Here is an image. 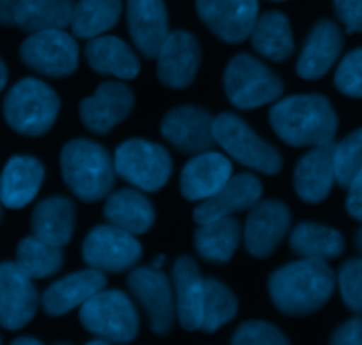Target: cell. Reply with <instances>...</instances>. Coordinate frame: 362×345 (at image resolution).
<instances>
[{"instance_id": "obj_1", "label": "cell", "mask_w": 362, "mask_h": 345, "mask_svg": "<svg viewBox=\"0 0 362 345\" xmlns=\"http://www.w3.org/2000/svg\"><path fill=\"white\" fill-rule=\"evenodd\" d=\"M336 285L325 260L302 259L274 271L268 280L272 301L286 315H309L330 299Z\"/></svg>"}, {"instance_id": "obj_2", "label": "cell", "mask_w": 362, "mask_h": 345, "mask_svg": "<svg viewBox=\"0 0 362 345\" xmlns=\"http://www.w3.org/2000/svg\"><path fill=\"white\" fill-rule=\"evenodd\" d=\"M270 124L277 137L291 147H316L334 140L337 115L327 97L298 94L272 107Z\"/></svg>"}, {"instance_id": "obj_3", "label": "cell", "mask_w": 362, "mask_h": 345, "mask_svg": "<svg viewBox=\"0 0 362 345\" xmlns=\"http://www.w3.org/2000/svg\"><path fill=\"white\" fill-rule=\"evenodd\" d=\"M61 170L69 190L87 204L103 200L116 179L114 159H110L107 149L83 138L62 147Z\"/></svg>"}, {"instance_id": "obj_4", "label": "cell", "mask_w": 362, "mask_h": 345, "mask_svg": "<svg viewBox=\"0 0 362 345\" xmlns=\"http://www.w3.org/2000/svg\"><path fill=\"white\" fill-rule=\"evenodd\" d=\"M61 101L55 90L37 78H23L8 92L4 117L9 126L25 137L48 133L57 121Z\"/></svg>"}, {"instance_id": "obj_5", "label": "cell", "mask_w": 362, "mask_h": 345, "mask_svg": "<svg viewBox=\"0 0 362 345\" xmlns=\"http://www.w3.org/2000/svg\"><path fill=\"white\" fill-rule=\"evenodd\" d=\"M214 138L233 159L249 169L267 176H276L283 169L279 151L236 115L221 114L214 117Z\"/></svg>"}, {"instance_id": "obj_6", "label": "cell", "mask_w": 362, "mask_h": 345, "mask_svg": "<svg viewBox=\"0 0 362 345\" xmlns=\"http://www.w3.org/2000/svg\"><path fill=\"white\" fill-rule=\"evenodd\" d=\"M80 322L109 344H130L139 333L137 310L121 291H100L83 303Z\"/></svg>"}, {"instance_id": "obj_7", "label": "cell", "mask_w": 362, "mask_h": 345, "mask_svg": "<svg viewBox=\"0 0 362 345\" xmlns=\"http://www.w3.org/2000/svg\"><path fill=\"white\" fill-rule=\"evenodd\" d=\"M224 89L236 108L254 110L279 99L284 87L263 62L252 55L240 54L226 68Z\"/></svg>"}, {"instance_id": "obj_8", "label": "cell", "mask_w": 362, "mask_h": 345, "mask_svg": "<svg viewBox=\"0 0 362 345\" xmlns=\"http://www.w3.org/2000/svg\"><path fill=\"white\" fill-rule=\"evenodd\" d=\"M114 170L121 179L139 190L158 191L169 181L173 159L160 144L132 138L116 149Z\"/></svg>"}, {"instance_id": "obj_9", "label": "cell", "mask_w": 362, "mask_h": 345, "mask_svg": "<svg viewBox=\"0 0 362 345\" xmlns=\"http://www.w3.org/2000/svg\"><path fill=\"white\" fill-rule=\"evenodd\" d=\"M142 246L134 234L114 225H100L90 230L82 245V257L90 270L102 273H123L139 262Z\"/></svg>"}, {"instance_id": "obj_10", "label": "cell", "mask_w": 362, "mask_h": 345, "mask_svg": "<svg viewBox=\"0 0 362 345\" xmlns=\"http://www.w3.org/2000/svg\"><path fill=\"white\" fill-rule=\"evenodd\" d=\"M23 64L52 78H64L78 68V44L64 30L34 32L20 47Z\"/></svg>"}, {"instance_id": "obj_11", "label": "cell", "mask_w": 362, "mask_h": 345, "mask_svg": "<svg viewBox=\"0 0 362 345\" xmlns=\"http://www.w3.org/2000/svg\"><path fill=\"white\" fill-rule=\"evenodd\" d=\"M196 9L204 25L226 43L250 37L257 20V0H197Z\"/></svg>"}, {"instance_id": "obj_12", "label": "cell", "mask_w": 362, "mask_h": 345, "mask_svg": "<svg viewBox=\"0 0 362 345\" xmlns=\"http://www.w3.org/2000/svg\"><path fill=\"white\" fill-rule=\"evenodd\" d=\"M37 296L33 278L27 277L16 262L0 264V326L22 329L36 315Z\"/></svg>"}, {"instance_id": "obj_13", "label": "cell", "mask_w": 362, "mask_h": 345, "mask_svg": "<svg viewBox=\"0 0 362 345\" xmlns=\"http://www.w3.org/2000/svg\"><path fill=\"white\" fill-rule=\"evenodd\" d=\"M128 287L148 312L151 329L156 334L169 333L176 315L169 278L155 267H137L128 274Z\"/></svg>"}, {"instance_id": "obj_14", "label": "cell", "mask_w": 362, "mask_h": 345, "mask_svg": "<svg viewBox=\"0 0 362 345\" xmlns=\"http://www.w3.org/2000/svg\"><path fill=\"white\" fill-rule=\"evenodd\" d=\"M290 225L291 212L286 204L279 200H259L250 207L243 230L247 252L257 259L272 255Z\"/></svg>"}, {"instance_id": "obj_15", "label": "cell", "mask_w": 362, "mask_h": 345, "mask_svg": "<svg viewBox=\"0 0 362 345\" xmlns=\"http://www.w3.org/2000/svg\"><path fill=\"white\" fill-rule=\"evenodd\" d=\"M134 101V92L124 83H102L93 96L80 103V119L90 133L107 135L132 114Z\"/></svg>"}, {"instance_id": "obj_16", "label": "cell", "mask_w": 362, "mask_h": 345, "mask_svg": "<svg viewBox=\"0 0 362 345\" xmlns=\"http://www.w3.org/2000/svg\"><path fill=\"white\" fill-rule=\"evenodd\" d=\"M162 135L187 155H201L215 145L214 117L197 107L173 108L162 121Z\"/></svg>"}, {"instance_id": "obj_17", "label": "cell", "mask_w": 362, "mask_h": 345, "mask_svg": "<svg viewBox=\"0 0 362 345\" xmlns=\"http://www.w3.org/2000/svg\"><path fill=\"white\" fill-rule=\"evenodd\" d=\"M156 71L163 85L170 89H187L196 80L201 62V47L187 30H176L167 36L156 55Z\"/></svg>"}, {"instance_id": "obj_18", "label": "cell", "mask_w": 362, "mask_h": 345, "mask_svg": "<svg viewBox=\"0 0 362 345\" xmlns=\"http://www.w3.org/2000/svg\"><path fill=\"white\" fill-rule=\"evenodd\" d=\"M127 22L137 50L144 57L156 59L170 34L163 0H127Z\"/></svg>"}, {"instance_id": "obj_19", "label": "cell", "mask_w": 362, "mask_h": 345, "mask_svg": "<svg viewBox=\"0 0 362 345\" xmlns=\"http://www.w3.org/2000/svg\"><path fill=\"white\" fill-rule=\"evenodd\" d=\"M261 193L263 188L259 179L252 174L231 176L217 193L208 197L194 209V219L197 223H208L245 211L261 200Z\"/></svg>"}, {"instance_id": "obj_20", "label": "cell", "mask_w": 362, "mask_h": 345, "mask_svg": "<svg viewBox=\"0 0 362 345\" xmlns=\"http://www.w3.org/2000/svg\"><path fill=\"white\" fill-rule=\"evenodd\" d=\"M334 147V142L316 145L295 167V191L308 204H320L325 200L336 183Z\"/></svg>"}, {"instance_id": "obj_21", "label": "cell", "mask_w": 362, "mask_h": 345, "mask_svg": "<svg viewBox=\"0 0 362 345\" xmlns=\"http://www.w3.org/2000/svg\"><path fill=\"white\" fill-rule=\"evenodd\" d=\"M233 165L224 155L214 151L196 155L181 170L180 186L187 200L203 202L229 181Z\"/></svg>"}, {"instance_id": "obj_22", "label": "cell", "mask_w": 362, "mask_h": 345, "mask_svg": "<svg viewBox=\"0 0 362 345\" xmlns=\"http://www.w3.org/2000/svg\"><path fill=\"white\" fill-rule=\"evenodd\" d=\"M174 301L176 315L187 331L201 329L203 322L204 278L192 257L183 255L174 262Z\"/></svg>"}, {"instance_id": "obj_23", "label": "cell", "mask_w": 362, "mask_h": 345, "mask_svg": "<svg viewBox=\"0 0 362 345\" xmlns=\"http://www.w3.org/2000/svg\"><path fill=\"white\" fill-rule=\"evenodd\" d=\"M343 50V34L330 20H322L315 25L305 41L297 62V73L304 80H318L336 64Z\"/></svg>"}, {"instance_id": "obj_24", "label": "cell", "mask_w": 362, "mask_h": 345, "mask_svg": "<svg viewBox=\"0 0 362 345\" xmlns=\"http://www.w3.org/2000/svg\"><path fill=\"white\" fill-rule=\"evenodd\" d=\"M105 284L107 278L102 271H78L50 285L41 298V305L48 315L61 317L89 301L93 296L103 291Z\"/></svg>"}, {"instance_id": "obj_25", "label": "cell", "mask_w": 362, "mask_h": 345, "mask_svg": "<svg viewBox=\"0 0 362 345\" xmlns=\"http://www.w3.org/2000/svg\"><path fill=\"white\" fill-rule=\"evenodd\" d=\"M45 169L33 156H15L0 176V202L9 209H22L36 198Z\"/></svg>"}, {"instance_id": "obj_26", "label": "cell", "mask_w": 362, "mask_h": 345, "mask_svg": "<svg viewBox=\"0 0 362 345\" xmlns=\"http://www.w3.org/2000/svg\"><path fill=\"white\" fill-rule=\"evenodd\" d=\"M87 62L100 75H110L121 80H134L141 71L135 52L124 41L114 36H98L86 44Z\"/></svg>"}, {"instance_id": "obj_27", "label": "cell", "mask_w": 362, "mask_h": 345, "mask_svg": "<svg viewBox=\"0 0 362 345\" xmlns=\"http://www.w3.org/2000/svg\"><path fill=\"white\" fill-rule=\"evenodd\" d=\"M76 209L69 198L50 197L41 200L33 212V236L62 248L73 236Z\"/></svg>"}, {"instance_id": "obj_28", "label": "cell", "mask_w": 362, "mask_h": 345, "mask_svg": "<svg viewBox=\"0 0 362 345\" xmlns=\"http://www.w3.org/2000/svg\"><path fill=\"white\" fill-rule=\"evenodd\" d=\"M107 222L130 234H146L155 223V209L139 190L124 188L109 195L103 209Z\"/></svg>"}, {"instance_id": "obj_29", "label": "cell", "mask_w": 362, "mask_h": 345, "mask_svg": "<svg viewBox=\"0 0 362 345\" xmlns=\"http://www.w3.org/2000/svg\"><path fill=\"white\" fill-rule=\"evenodd\" d=\"M242 238L240 223L233 216L199 223L194 234L196 250L204 260L214 264H226L235 255Z\"/></svg>"}, {"instance_id": "obj_30", "label": "cell", "mask_w": 362, "mask_h": 345, "mask_svg": "<svg viewBox=\"0 0 362 345\" xmlns=\"http://www.w3.org/2000/svg\"><path fill=\"white\" fill-rule=\"evenodd\" d=\"M73 0H20L15 9V25L25 32L64 30L71 25Z\"/></svg>"}, {"instance_id": "obj_31", "label": "cell", "mask_w": 362, "mask_h": 345, "mask_svg": "<svg viewBox=\"0 0 362 345\" xmlns=\"http://www.w3.org/2000/svg\"><path fill=\"white\" fill-rule=\"evenodd\" d=\"M290 248L302 259L330 260L343 253L344 241L336 229L305 222L291 230Z\"/></svg>"}, {"instance_id": "obj_32", "label": "cell", "mask_w": 362, "mask_h": 345, "mask_svg": "<svg viewBox=\"0 0 362 345\" xmlns=\"http://www.w3.org/2000/svg\"><path fill=\"white\" fill-rule=\"evenodd\" d=\"M250 41L257 54L274 62L286 61L293 54L291 27L283 13L270 11L257 16Z\"/></svg>"}, {"instance_id": "obj_33", "label": "cell", "mask_w": 362, "mask_h": 345, "mask_svg": "<svg viewBox=\"0 0 362 345\" xmlns=\"http://www.w3.org/2000/svg\"><path fill=\"white\" fill-rule=\"evenodd\" d=\"M123 13L121 0H78L73 9L71 30L76 37L95 40L112 29Z\"/></svg>"}, {"instance_id": "obj_34", "label": "cell", "mask_w": 362, "mask_h": 345, "mask_svg": "<svg viewBox=\"0 0 362 345\" xmlns=\"http://www.w3.org/2000/svg\"><path fill=\"white\" fill-rule=\"evenodd\" d=\"M16 264L33 280L48 278L62 267V250L30 236L18 245Z\"/></svg>"}, {"instance_id": "obj_35", "label": "cell", "mask_w": 362, "mask_h": 345, "mask_svg": "<svg viewBox=\"0 0 362 345\" xmlns=\"http://www.w3.org/2000/svg\"><path fill=\"white\" fill-rule=\"evenodd\" d=\"M238 312L236 296L215 278H204V301H203V322L201 329L214 333L218 327L235 319Z\"/></svg>"}, {"instance_id": "obj_36", "label": "cell", "mask_w": 362, "mask_h": 345, "mask_svg": "<svg viewBox=\"0 0 362 345\" xmlns=\"http://www.w3.org/2000/svg\"><path fill=\"white\" fill-rule=\"evenodd\" d=\"M334 169L339 186L348 188L362 170V130L354 131L334 147Z\"/></svg>"}, {"instance_id": "obj_37", "label": "cell", "mask_w": 362, "mask_h": 345, "mask_svg": "<svg viewBox=\"0 0 362 345\" xmlns=\"http://www.w3.org/2000/svg\"><path fill=\"white\" fill-rule=\"evenodd\" d=\"M341 298L351 312L362 315V259H351L341 266L337 274Z\"/></svg>"}, {"instance_id": "obj_38", "label": "cell", "mask_w": 362, "mask_h": 345, "mask_svg": "<svg viewBox=\"0 0 362 345\" xmlns=\"http://www.w3.org/2000/svg\"><path fill=\"white\" fill-rule=\"evenodd\" d=\"M231 345H290L286 337L268 322L252 320L236 329Z\"/></svg>"}, {"instance_id": "obj_39", "label": "cell", "mask_w": 362, "mask_h": 345, "mask_svg": "<svg viewBox=\"0 0 362 345\" xmlns=\"http://www.w3.org/2000/svg\"><path fill=\"white\" fill-rule=\"evenodd\" d=\"M334 82L344 96L362 97V48L350 52L341 61Z\"/></svg>"}, {"instance_id": "obj_40", "label": "cell", "mask_w": 362, "mask_h": 345, "mask_svg": "<svg viewBox=\"0 0 362 345\" xmlns=\"http://www.w3.org/2000/svg\"><path fill=\"white\" fill-rule=\"evenodd\" d=\"M334 8L348 32H362V0H334Z\"/></svg>"}, {"instance_id": "obj_41", "label": "cell", "mask_w": 362, "mask_h": 345, "mask_svg": "<svg viewBox=\"0 0 362 345\" xmlns=\"http://www.w3.org/2000/svg\"><path fill=\"white\" fill-rule=\"evenodd\" d=\"M332 345H362V317H355L337 327Z\"/></svg>"}, {"instance_id": "obj_42", "label": "cell", "mask_w": 362, "mask_h": 345, "mask_svg": "<svg viewBox=\"0 0 362 345\" xmlns=\"http://www.w3.org/2000/svg\"><path fill=\"white\" fill-rule=\"evenodd\" d=\"M346 211L350 212L351 218L362 222V170L348 186Z\"/></svg>"}, {"instance_id": "obj_43", "label": "cell", "mask_w": 362, "mask_h": 345, "mask_svg": "<svg viewBox=\"0 0 362 345\" xmlns=\"http://www.w3.org/2000/svg\"><path fill=\"white\" fill-rule=\"evenodd\" d=\"M20 0H0V23L6 27L15 25V9Z\"/></svg>"}, {"instance_id": "obj_44", "label": "cell", "mask_w": 362, "mask_h": 345, "mask_svg": "<svg viewBox=\"0 0 362 345\" xmlns=\"http://www.w3.org/2000/svg\"><path fill=\"white\" fill-rule=\"evenodd\" d=\"M6 82H8V68H6L4 61L0 59V90L4 89Z\"/></svg>"}, {"instance_id": "obj_45", "label": "cell", "mask_w": 362, "mask_h": 345, "mask_svg": "<svg viewBox=\"0 0 362 345\" xmlns=\"http://www.w3.org/2000/svg\"><path fill=\"white\" fill-rule=\"evenodd\" d=\"M11 345H43L40 340H34V338H18L16 341H13Z\"/></svg>"}, {"instance_id": "obj_46", "label": "cell", "mask_w": 362, "mask_h": 345, "mask_svg": "<svg viewBox=\"0 0 362 345\" xmlns=\"http://www.w3.org/2000/svg\"><path fill=\"white\" fill-rule=\"evenodd\" d=\"M165 262V257L163 255H158L156 257V260L155 262H153V267H155V270H160V267H162V264Z\"/></svg>"}, {"instance_id": "obj_47", "label": "cell", "mask_w": 362, "mask_h": 345, "mask_svg": "<svg viewBox=\"0 0 362 345\" xmlns=\"http://www.w3.org/2000/svg\"><path fill=\"white\" fill-rule=\"evenodd\" d=\"M355 243H357V248H358V252L362 253V229L358 230V232H357V238H355Z\"/></svg>"}, {"instance_id": "obj_48", "label": "cell", "mask_w": 362, "mask_h": 345, "mask_svg": "<svg viewBox=\"0 0 362 345\" xmlns=\"http://www.w3.org/2000/svg\"><path fill=\"white\" fill-rule=\"evenodd\" d=\"M87 345H110V344H109V341H105V340H93V341H89Z\"/></svg>"}, {"instance_id": "obj_49", "label": "cell", "mask_w": 362, "mask_h": 345, "mask_svg": "<svg viewBox=\"0 0 362 345\" xmlns=\"http://www.w3.org/2000/svg\"><path fill=\"white\" fill-rule=\"evenodd\" d=\"M0 219H2V202H0Z\"/></svg>"}, {"instance_id": "obj_50", "label": "cell", "mask_w": 362, "mask_h": 345, "mask_svg": "<svg viewBox=\"0 0 362 345\" xmlns=\"http://www.w3.org/2000/svg\"><path fill=\"white\" fill-rule=\"evenodd\" d=\"M274 2H281V0H274Z\"/></svg>"}, {"instance_id": "obj_51", "label": "cell", "mask_w": 362, "mask_h": 345, "mask_svg": "<svg viewBox=\"0 0 362 345\" xmlns=\"http://www.w3.org/2000/svg\"><path fill=\"white\" fill-rule=\"evenodd\" d=\"M61 345H64V344H61Z\"/></svg>"}]
</instances>
